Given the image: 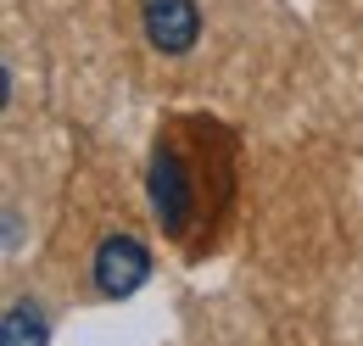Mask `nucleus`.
Masks as SVG:
<instances>
[{
    "instance_id": "nucleus-1",
    "label": "nucleus",
    "mask_w": 363,
    "mask_h": 346,
    "mask_svg": "<svg viewBox=\"0 0 363 346\" xmlns=\"http://www.w3.org/2000/svg\"><path fill=\"white\" fill-rule=\"evenodd\" d=\"M229 184H235V140L213 118H174L151 145V213L168 240L196 246L207 218H224Z\"/></svg>"
},
{
    "instance_id": "nucleus-2",
    "label": "nucleus",
    "mask_w": 363,
    "mask_h": 346,
    "mask_svg": "<svg viewBox=\"0 0 363 346\" xmlns=\"http://www.w3.org/2000/svg\"><path fill=\"white\" fill-rule=\"evenodd\" d=\"M145 274H151V257H145V246H140L135 235H106L95 246V291L106 302L135 296L140 285H145Z\"/></svg>"
},
{
    "instance_id": "nucleus-3",
    "label": "nucleus",
    "mask_w": 363,
    "mask_h": 346,
    "mask_svg": "<svg viewBox=\"0 0 363 346\" xmlns=\"http://www.w3.org/2000/svg\"><path fill=\"white\" fill-rule=\"evenodd\" d=\"M145 34L157 50H168V56H179L196 45L201 34V11L190 6V0H145Z\"/></svg>"
}]
</instances>
